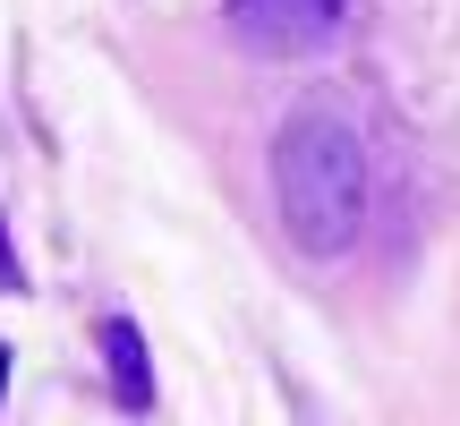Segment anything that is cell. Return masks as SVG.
<instances>
[{
	"instance_id": "6da1fadb",
	"label": "cell",
	"mask_w": 460,
	"mask_h": 426,
	"mask_svg": "<svg viewBox=\"0 0 460 426\" xmlns=\"http://www.w3.org/2000/svg\"><path fill=\"white\" fill-rule=\"evenodd\" d=\"M367 197H376V171H367V137L349 129V111L298 102L273 129V213L290 230V247L315 264L349 256L367 230Z\"/></svg>"
},
{
	"instance_id": "7a4b0ae2",
	"label": "cell",
	"mask_w": 460,
	"mask_h": 426,
	"mask_svg": "<svg viewBox=\"0 0 460 426\" xmlns=\"http://www.w3.org/2000/svg\"><path fill=\"white\" fill-rule=\"evenodd\" d=\"M230 9V34L264 60H298V51H324L341 34V9L349 0H222Z\"/></svg>"
},
{
	"instance_id": "3957f363",
	"label": "cell",
	"mask_w": 460,
	"mask_h": 426,
	"mask_svg": "<svg viewBox=\"0 0 460 426\" xmlns=\"http://www.w3.org/2000/svg\"><path fill=\"white\" fill-rule=\"evenodd\" d=\"M94 350H102V376H111V401L128 418L154 410V359H146V333L128 324V315H102L94 324Z\"/></svg>"
},
{
	"instance_id": "277c9868",
	"label": "cell",
	"mask_w": 460,
	"mask_h": 426,
	"mask_svg": "<svg viewBox=\"0 0 460 426\" xmlns=\"http://www.w3.org/2000/svg\"><path fill=\"white\" fill-rule=\"evenodd\" d=\"M0 290H34L26 264H17V247H9V230H0Z\"/></svg>"
},
{
	"instance_id": "5b68a950",
	"label": "cell",
	"mask_w": 460,
	"mask_h": 426,
	"mask_svg": "<svg viewBox=\"0 0 460 426\" xmlns=\"http://www.w3.org/2000/svg\"><path fill=\"white\" fill-rule=\"evenodd\" d=\"M0 393H9V342H0Z\"/></svg>"
}]
</instances>
